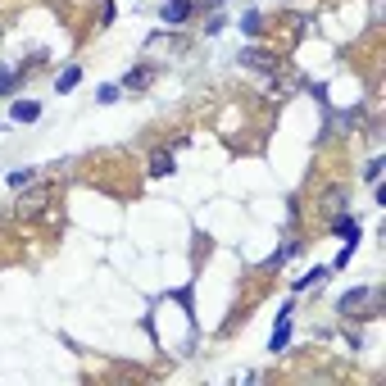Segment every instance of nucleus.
Segmentation results:
<instances>
[{
	"label": "nucleus",
	"mask_w": 386,
	"mask_h": 386,
	"mask_svg": "<svg viewBox=\"0 0 386 386\" xmlns=\"http://www.w3.org/2000/svg\"><path fill=\"white\" fill-rule=\"evenodd\" d=\"M241 64H250V69H273V55L259 51V46H246V51H241Z\"/></svg>",
	"instance_id": "nucleus-6"
},
{
	"label": "nucleus",
	"mask_w": 386,
	"mask_h": 386,
	"mask_svg": "<svg viewBox=\"0 0 386 386\" xmlns=\"http://www.w3.org/2000/svg\"><path fill=\"white\" fill-rule=\"evenodd\" d=\"M150 173H154V178H168V173H173V154L168 150H154L150 154Z\"/></svg>",
	"instance_id": "nucleus-7"
},
{
	"label": "nucleus",
	"mask_w": 386,
	"mask_h": 386,
	"mask_svg": "<svg viewBox=\"0 0 386 386\" xmlns=\"http://www.w3.org/2000/svg\"><path fill=\"white\" fill-rule=\"evenodd\" d=\"M9 119H14V123H36V119H41V105H36V100H14V105H9Z\"/></svg>",
	"instance_id": "nucleus-4"
},
{
	"label": "nucleus",
	"mask_w": 386,
	"mask_h": 386,
	"mask_svg": "<svg viewBox=\"0 0 386 386\" xmlns=\"http://www.w3.org/2000/svg\"><path fill=\"white\" fill-rule=\"evenodd\" d=\"M196 9H200L196 0H168V5L159 9V18H164V23H168V27H178V23H187V18L196 14Z\"/></svg>",
	"instance_id": "nucleus-2"
},
{
	"label": "nucleus",
	"mask_w": 386,
	"mask_h": 386,
	"mask_svg": "<svg viewBox=\"0 0 386 386\" xmlns=\"http://www.w3.org/2000/svg\"><path fill=\"white\" fill-rule=\"evenodd\" d=\"M323 277H327V268H309L305 277H295V291H305V286H318Z\"/></svg>",
	"instance_id": "nucleus-9"
},
{
	"label": "nucleus",
	"mask_w": 386,
	"mask_h": 386,
	"mask_svg": "<svg viewBox=\"0 0 386 386\" xmlns=\"http://www.w3.org/2000/svg\"><path fill=\"white\" fill-rule=\"evenodd\" d=\"M378 286H354L341 295V314L345 318H378Z\"/></svg>",
	"instance_id": "nucleus-1"
},
{
	"label": "nucleus",
	"mask_w": 386,
	"mask_h": 386,
	"mask_svg": "<svg viewBox=\"0 0 386 386\" xmlns=\"http://www.w3.org/2000/svg\"><path fill=\"white\" fill-rule=\"evenodd\" d=\"M95 100H100V105H119V100H123V86H100V91H95Z\"/></svg>",
	"instance_id": "nucleus-12"
},
{
	"label": "nucleus",
	"mask_w": 386,
	"mask_h": 386,
	"mask_svg": "<svg viewBox=\"0 0 386 386\" xmlns=\"http://www.w3.org/2000/svg\"><path fill=\"white\" fill-rule=\"evenodd\" d=\"M354 246H359V241H345V246H341V255H336V273H341V268H350V255H354Z\"/></svg>",
	"instance_id": "nucleus-13"
},
{
	"label": "nucleus",
	"mask_w": 386,
	"mask_h": 386,
	"mask_svg": "<svg viewBox=\"0 0 386 386\" xmlns=\"http://www.w3.org/2000/svg\"><path fill=\"white\" fill-rule=\"evenodd\" d=\"M259 27H264V18H259L255 9H250V14L241 18V32H246V36H259Z\"/></svg>",
	"instance_id": "nucleus-11"
},
{
	"label": "nucleus",
	"mask_w": 386,
	"mask_h": 386,
	"mask_svg": "<svg viewBox=\"0 0 386 386\" xmlns=\"http://www.w3.org/2000/svg\"><path fill=\"white\" fill-rule=\"evenodd\" d=\"M27 182H36V173H32V168H18V173H9V187H14V191H18V187H27Z\"/></svg>",
	"instance_id": "nucleus-14"
},
{
	"label": "nucleus",
	"mask_w": 386,
	"mask_h": 386,
	"mask_svg": "<svg viewBox=\"0 0 386 386\" xmlns=\"http://www.w3.org/2000/svg\"><path fill=\"white\" fill-rule=\"evenodd\" d=\"M382 168H386V159L378 154V159H368V168H364V178H368V182H378V178H382Z\"/></svg>",
	"instance_id": "nucleus-15"
},
{
	"label": "nucleus",
	"mask_w": 386,
	"mask_h": 386,
	"mask_svg": "<svg viewBox=\"0 0 386 386\" xmlns=\"http://www.w3.org/2000/svg\"><path fill=\"white\" fill-rule=\"evenodd\" d=\"M77 82H82V69H77V64H73V69H64L60 77H55V91H60V95H64V91H73V86H77Z\"/></svg>",
	"instance_id": "nucleus-8"
},
{
	"label": "nucleus",
	"mask_w": 386,
	"mask_h": 386,
	"mask_svg": "<svg viewBox=\"0 0 386 386\" xmlns=\"http://www.w3.org/2000/svg\"><path fill=\"white\" fill-rule=\"evenodd\" d=\"M150 82H154V69H150V64H141V69H132L128 77H123V91H146Z\"/></svg>",
	"instance_id": "nucleus-5"
},
{
	"label": "nucleus",
	"mask_w": 386,
	"mask_h": 386,
	"mask_svg": "<svg viewBox=\"0 0 386 386\" xmlns=\"http://www.w3.org/2000/svg\"><path fill=\"white\" fill-rule=\"evenodd\" d=\"M286 341H291V305H282V314H277V327H273V336H268V350H286Z\"/></svg>",
	"instance_id": "nucleus-3"
},
{
	"label": "nucleus",
	"mask_w": 386,
	"mask_h": 386,
	"mask_svg": "<svg viewBox=\"0 0 386 386\" xmlns=\"http://www.w3.org/2000/svg\"><path fill=\"white\" fill-rule=\"evenodd\" d=\"M332 227H336V232H341V237H350V241H359V223H354V218H345V214H341V218H336V223H332Z\"/></svg>",
	"instance_id": "nucleus-10"
}]
</instances>
